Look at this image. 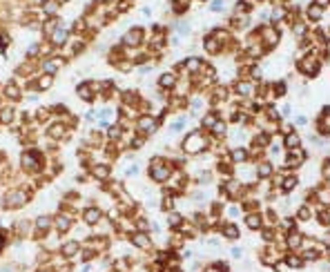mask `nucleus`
<instances>
[{
	"label": "nucleus",
	"instance_id": "nucleus-14",
	"mask_svg": "<svg viewBox=\"0 0 330 272\" xmlns=\"http://www.w3.org/2000/svg\"><path fill=\"white\" fill-rule=\"evenodd\" d=\"M203 147H205L203 138H201V136H194V134H192V136L185 141V150H187V152H199V150H203Z\"/></svg>",
	"mask_w": 330,
	"mask_h": 272
},
{
	"label": "nucleus",
	"instance_id": "nucleus-5",
	"mask_svg": "<svg viewBox=\"0 0 330 272\" xmlns=\"http://www.w3.org/2000/svg\"><path fill=\"white\" fill-rule=\"evenodd\" d=\"M52 227H54V218H52V217H47V214L38 217V218L34 221V234H36V239H43L45 232H49Z\"/></svg>",
	"mask_w": 330,
	"mask_h": 272
},
{
	"label": "nucleus",
	"instance_id": "nucleus-12",
	"mask_svg": "<svg viewBox=\"0 0 330 272\" xmlns=\"http://www.w3.org/2000/svg\"><path fill=\"white\" fill-rule=\"evenodd\" d=\"M13 118H16V109H13L11 105L0 107V123H2V125H11Z\"/></svg>",
	"mask_w": 330,
	"mask_h": 272
},
{
	"label": "nucleus",
	"instance_id": "nucleus-18",
	"mask_svg": "<svg viewBox=\"0 0 330 272\" xmlns=\"http://www.w3.org/2000/svg\"><path fill=\"white\" fill-rule=\"evenodd\" d=\"M13 232H16V236H27V232H29V223L27 221H20V223H13Z\"/></svg>",
	"mask_w": 330,
	"mask_h": 272
},
{
	"label": "nucleus",
	"instance_id": "nucleus-4",
	"mask_svg": "<svg viewBox=\"0 0 330 272\" xmlns=\"http://www.w3.org/2000/svg\"><path fill=\"white\" fill-rule=\"evenodd\" d=\"M62 65H65V56H56V54H54V56H47L43 60V74L54 76Z\"/></svg>",
	"mask_w": 330,
	"mask_h": 272
},
{
	"label": "nucleus",
	"instance_id": "nucleus-31",
	"mask_svg": "<svg viewBox=\"0 0 330 272\" xmlns=\"http://www.w3.org/2000/svg\"><path fill=\"white\" fill-rule=\"evenodd\" d=\"M36 272H56V270H54V268H47V266H43V268H38V270H36Z\"/></svg>",
	"mask_w": 330,
	"mask_h": 272
},
{
	"label": "nucleus",
	"instance_id": "nucleus-26",
	"mask_svg": "<svg viewBox=\"0 0 330 272\" xmlns=\"http://www.w3.org/2000/svg\"><path fill=\"white\" fill-rule=\"evenodd\" d=\"M270 169H272V167L266 163V165H261V167H259V174H261V176H268V174H270Z\"/></svg>",
	"mask_w": 330,
	"mask_h": 272
},
{
	"label": "nucleus",
	"instance_id": "nucleus-2",
	"mask_svg": "<svg viewBox=\"0 0 330 272\" xmlns=\"http://www.w3.org/2000/svg\"><path fill=\"white\" fill-rule=\"evenodd\" d=\"M29 201H31L29 187H11V190H7V194H4L2 205L7 210H20V208H25Z\"/></svg>",
	"mask_w": 330,
	"mask_h": 272
},
{
	"label": "nucleus",
	"instance_id": "nucleus-11",
	"mask_svg": "<svg viewBox=\"0 0 330 272\" xmlns=\"http://www.w3.org/2000/svg\"><path fill=\"white\" fill-rule=\"evenodd\" d=\"M152 176L156 178V181H165V178L169 176V169L163 165V161H156L154 167H152Z\"/></svg>",
	"mask_w": 330,
	"mask_h": 272
},
{
	"label": "nucleus",
	"instance_id": "nucleus-7",
	"mask_svg": "<svg viewBox=\"0 0 330 272\" xmlns=\"http://www.w3.org/2000/svg\"><path fill=\"white\" fill-rule=\"evenodd\" d=\"M67 136V125L62 120H54L47 127V138L49 141H60V138Z\"/></svg>",
	"mask_w": 330,
	"mask_h": 272
},
{
	"label": "nucleus",
	"instance_id": "nucleus-32",
	"mask_svg": "<svg viewBox=\"0 0 330 272\" xmlns=\"http://www.w3.org/2000/svg\"><path fill=\"white\" fill-rule=\"evenodd\" d=\"M56 2H58V7H60V4H65V2H67V0H56Z\"/></svg>",
	"mask_w": 330,
	"mask_h": 272
},
{
	"label": "nucleus",
	"instance_id": "nucleus-25",
	"mask_svg": "<svg viewBox=\"0 0 330 272\" xmlns=\"http://www.w3.org/2000/svg\"><path fill=\"white\" fill-rule=\"evenodd\" d=\"M297 143H299V138H297V136H294V134H290V136H288V141H285V145H290V147H294V145H297Z\"/></svg>",
	"mask_w": 330,
	"mask_h": 272
},
{
	"label": "nucleus",
	"instance_id": "nucleus-28",
	"mask_svg": "<svg viewBox=\"0 0 330 272\" xmlns=\"http://www.w3.org/2000/svg\"><path fill=\"white\" fill-rule=\"evenodd\" d=\"M243 159H245V152H243V150L234 152V161H243Z\"/></svg>",
	"mask_w": 330,
	"mask_h": 272
},
{
	"label": "nucleus",
	"instance_id": "nucleus-27",
	"mask_svg": "<svg viewBox=\"0 0 330 272\" xmlns=\"http://www.w3.org/2000/svg\"><path fill=\"white\" fill-rule=\"evenodd\" d=\"M248 223H250V227H259L261 218H259V217H250V218H248Z\"/></svg>",
	"mask_w": 330,
	"mask_h": 272
},
{
	"label": "nucleus",
	"instance_id": "nucleus-29",
	"mask_svg": "<svg viewBox=\"0 0 330 272\" xmlns=\"http://www.w3.org/2000/svg\"><path fill=\"white\" fill-rule=\"evenodd\" d=\"M294 183H297L294 178H288V181L283 183V187H285V190H290V187H294Z\"/></svg>",
	"mask_w": 330,
	"mask_h": 272
},
{
	"label": "nucleus",
	"instance_id": "nucleus-30",
	"mask_svg": "<svg viewBox=\"0 0 330 272\" xmlns=\"http://www.w3.org/2000/svg\"><path fill=\"white\" fill-rule=\"evenodd\" d=\"M181 221V217H178V214H169V223H178Z\"/></svg>",
	"mask_w": 330,
	"mask_h": 272
},
{
	"label": "nucleus",
	"instance_id": "nucleus-15",
	"mask_svg": "<svg viewBox=\"0 0 330 272\" xmlns=\"http://www.w3.org/2000/svg\"><path fill=\"white\" fill-rule=\"evenodd\" d=\"M83 218H85L87 225H96L98 218H101V210H98V208H87V210H85V214H83Z\"/></svg>",
	"mask_w": 330,
	"mask_h": 272
},
{
	"label": "nucleus",
	"instance_id": "nucleus-19",
	"mask_svg": "<svg viewBox=\"0 0 330 272\" xmlns=\"http://www.w3.org/2000/svg\"><path fill=\"white\" fill-rule=\"evenodd\" d=\"M94 176L96 178H107L110 176V167H107V165H94Z\"/></svg>",
	"mask_w": 330,
	"mask_h": 272
},
{
	"label": "nucleus",
	"instance_id": "nucleus-20",
	"mask_svg": "<svg viewBox=\"0 0 330 272\" xmlns=\"http://www.w3.org/2000/svg\"><path fill=\"white\" fill-rule=\"evenodd\" d=\"M132 241H134V245H138V248H147V245H150V239H147L145 234H136Z\"/></svg>",
	"mask_w": 330,
	"mask_h": 272
},
{
	"label": "nucleus",
	"instance_id": "nucleus-13",
	"mask_svg": "<svg viewBox=\"0 0 330 272\" xmlns=\"http://www.w3.org/2000/svg\"><path fill=\"white\" fill-rule=\"evenodd\" d=\"M40 11H43L47 18H54L58 13V2H56V0H43V4H40Z\"/></svg>",
	"mask_w": 330,
	"mask_h": 272
},
{
	"label": "nucleus",
	"instance_id": "nucleus-6",
	"mask_svg": "<svg viewBox=\"0 0 330 272\" xmlns=\"http://www.w3.org/2000/svg\"><path fill=\"white\" fill-rule=\"evenodd\" d=\"M71 223H74V218H71L67 212H58L56 217H54V227H56L58 234H65V232H69L71 230Z\"/></svg>",
	"mask_w": 330,
	"mask_h": 272
},
{
	"label": "nucleus",
	"instance_id": "nucleus-21",
	"mask_svg": "<svg viewBox=\"0 0 330 272\" xmlns=\"http://www.w3.org/2000/svg\"><path fill=\"white\" fill-rule=\"evenodd\" d=\"M161 85H163V87H172V85H174V76L172 74H165L163 78H161Z\"/></svg>",
	"mask_w": 330,
	"mask_h": 272
},
{
	"label": "nucleus",
	"instance_id": "nucleus-23",
	"mask_svg": "<svg viewBox=\"0 0 330 272\" xmlns=\"http://www.w3.org/2000/svg\"><path fill=\"white\" fill-rule=\"evenodd\" d=\"M236 234H239V232H236V227H225V236H230V239H236Z\"/></svg>",
	"mask_w": 330,
	"mask_h": 272
},
{
	"label": "nucleus",
	"instance_id": "nucleus-10",
	"mask_svg": "<svg viewBox=\"0 0 330 272\" xmlns=\"http://www.w3.org/2000/svg\"><path fill=\"white\" fill-rule=\"evenodd\" d=\"M52 83H54V76H49V74H40L38 78L31 80V87H34L36 92H45V89L52 87Z\"/></svg>",
	"mask_w": 330,
	"mask_h": 272
},
{
	"label": "nucleus",
	"instance_id": "nucleus-8",
	"mask_svg": "<svg viewBox=\"0 0 330 272\" xmlns=\"http://www.w3.org/2000/svg\"><path fill=\"white\" fill-rule=\"evenodd\" d=\"M2 96L7 98V101H22V87L16 83V80H9L7 85L2 87Z\"/></svg>",
	"mask_w": 330,
	"mask_h": 272
},
{
	"label": "nucleus",
	"instance_id": "nucleus-16",
	"mask_svg": "<svg viewBox=\"0 0 330 272\" xmlns=\"http://www.w3.org/2000/svg\"><path fill=\"white\" fill-rule=\"evenodd\" d=\"M58 25H60V20H58L56 16H54V18H47V20L43 22V31H45V36H52V34H54V29H56Z\"/></svg>",
	"mask_w": 330,
	"mask_h": 272
},
{
	"label": "nucleus",
	"instance_id": "nucleus-1",
	"mask_svg": "<svg viewBox=\"0 0 330 272\" xmlns=\"http://www.w3.org/2000/svg\"><path fill=\"white\" fill-rule=\"evenodd\" d=\"M20 169L25 174H40L45 169L43 152H38V150H25L20 154Z\"/></svg>",
	"mask_w": 330,
	"mask_h": 272
},
{
	"label": "nucleus",
	"instance_id": "nucleus-22",
	"mask_svg": "<svg viewBox=\"0 0 330 272\" xmlns=\"http://www.w3.org/2000/svg\"><path fill=\"white\" fill-rule=\"evenodd\" d=\"M141 127H143V129H152V127H154V118H150V116H145V118L141 120Z\"/></svg>",
	"mask_w": 330,
	"mask_h": 272
},
{
	"label": "nucleus",
	"instance_id": "nucleus-24",
	"mask_svg": "<svg viewBox=\"0 0 330 272\" xmlns=\"http://www.w3.org/2000/svg\"><path fill=\"white\" fill-rule=\"evenodd\" d=\"M319 16H321V7H317V4L310 7V18H319Z\"/></svg>",
	"mask_w": 330,
	"mask_h": 272
},
{
	"label": "nucleus",
	"instance_id": "nucleus-17",
	"mask_svg": "<svg viewBox=\"0 0 330 272\" xmlns=\"http://www.w3.org/2000/svg\"><path fill=\"white\" fill-rule=\"evenodd\" d=\"M76 92H78V96L83 98V101H87V103L94 98V92L89 89V85H78V89H76Z\"/></svg>",
	"mask_w": 330,
	"mask_h": 272
},
{
	"label": "nucleus",
	"instance_id": "nucleus-3",
	"mask_svg": "<svg viewBox=\"0 0 330 272\" xmlns=\"http://www.w3.org/2000/svg\"><path fill=\"white\" fill-rule=\"evenodd\" d=\"M67 40H69V29L60 22V25L54 29V34L49 36V43H52V47H65Z\"/></svg>",
	"mask_w": 330,
	"mask_h": 272
},
{
	"label": "nucleus",
	"instance_id": "nucleus-9",
	"mask_svg": "<svg viewBox=\"0 0 330 272\" xmlns=\"http://www.w3.org/2000/svg\"><path fill=\"white\" fill-rule=\"evenodd\" d=\"M78 252H80L78 241H65V243L60 245V257L62 259H71V257H76Z\"/></svg>",
	"mask_w": 330,
	"mask_h": 272
}]
</instances>
